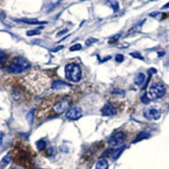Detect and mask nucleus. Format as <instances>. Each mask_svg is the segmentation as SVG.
I'll return each instance as SVG.
<instances>
[{
	"label": "nucleus",
	"mask_w": 169,
	"mask_h": 169,
	"mask_svg": "<svg viewBox=\"0 0 169 169\" xmlns=\"http://www.w3.org/2000/svg\"><path fill=\"white\" fill-rule=\"evenodd\" d=\"M16 22H22V23H26V24H33V25H37V24H46L47 22H41L37 20V19H14Z\"/></svg>",
	"instance_id": "9b49d317"
},
{
	"label": "nucleus",
	"mask_w": 169,
	"mask_h": 169,
	"mask_svg": "<svg viewBox=\"0 0 169 169\" xmlns=\"http://www.w3.org/2000/svg\"><path fill=\"white\" fill-rule=\"evenodd\" d=\"M41 31L38 29H35V30H30V31H27L26 34L28 35V37H31V35H37L40 34Z\"/></svg>",
	"instance_id": "393cba45"
},
{
	"label": "nucleus",
	"mask_w": 169,
	"mask_h": 169,
	"mask_svg": "<svg viewBox=\"0 0 169 169\" xmlns=\"http://www.w3.org/2000/svg\"><path fill=\"white\" fill-rule=\"evenodd\" d=\"M62 48H63V46H59V47H57V48H55V49H52V52H57Z\"/></svg>",
	"instance_id": "c756f323"
},
{
	"label": "nucleus",
	"mask_w": 169,
	"mask_h": 169,
	"mask_svg": "<svg viewBox=\"0 0 169 169\" xmlns=\"http://www.w3.org/2000/svg\"><path fill=\"white\" fill-rule=\"evenodd\" d=\"M130 55L134 58H138V59H140V60H143V56L139 53V52H132V53H130Z\"/></svg>",
	"instance_id": "4be33fe9"
},
{
	"label": "nucleus",
	"mask_w": 169,
	"mask_h": 169,
	"mask_svg": "<svg viewBox=\"0 0 169 169\" xmlns=\"http://www.w3.org/2000/svg\"><path fill=\"white\" fill-rule=\"evenodd\" d=\"M151 101V99L149 98L148 95H143L142 96H141V102H142L143 104H149V102Z\"/></svg>",
	"instance_id": "aec40b11"
},
{
	"label": "nucleus",
	"mask_w": 169,
	"mask_h": 169,
	"mask_svg": "<svg viewBox=\"0 0 169 169\" xmlns=\"http://www.w3.org/2000/svg\"><path fill=\"white\" fill-rule=\"evenodd\" d=\"M127 139L126 133L123 131H116L109 138V145L111 148H120L124 146V141Z\"/></svg>",
	"instance_id": "39448f33"
},
{
	"label": "nucleus",
	"mask_w": 169,
	"mask_h": 169,
	"mask_svg": "<svg viewBox=\"0 0 169 169\" xmlns=\"http://www.w3.org/2000/svg\"><path fill=\"white\" fill-rule=\"evenodd\" d=\"M32 115H33V110H32L31 112H29V114L27 115V120H29V124L32 123Z\"/></svg>",
	"instance_id": "cd10ccee"
},
{
	"label": "nucleus",
	"mask_w": 169,
	"mask_h": 169,
	"mask_svg": "<svg viewBox=\"0 0 169 169\" xmlns=\"http://www.w3.org/2000/svg\"><path fill=\"white\" fill-rule=\"evenodd\" d=\"M151 1H156V0H151Z\"/></svg>",
	"instance_id": "f704fd0d"
},
{
	"label": "nucleus",
	"mask_w": 169,
	"mask_h": 169,
	"mask_svg": "<svg viewBox=\"0 0 169 169\" xmlns=\"http://www.w3.org/2000/svg\"><path fill=\"white\" fill-rule=\"evenodd\" d=\"M124 59V55H121V54H117L115 56V61L116 62H123Z\"/></svg>",
	"instance_id": "a878e982"
},
{
	"label": "nucleus",
	"mask_w": 169,
	"mask_h": 169,
	"mask_svg": "<svg viewBox=\"0 0 169 169\" xmlns=\"http://www.w3.org/2000/svg\"><path fill=\"white\" fill-rule=\"evenodd\" d=\"M7 59H8V55L5 53L4 51L0 50V65H2V63H5L7 61Z\"/></svg>",
	"instance_id": "6ab92c4d"
},
{
	"label": "nucleus",
	"mask_w": 169,
	"mask_h": 169,
	"mask_svg": "<svg viewBox=\"0 0 169 169\" xmlns=\"http://www.w3.org/2000/svg\"><path fill=\"white\" fill-rule=\"evenodd\" d=\"M68 87H70V84L61 81V80H55L52 83V88L53 89H62V88H68Z\"/></svg>",
	"instance_id": "9d476101"
},
{
	"label": "nucleus",
	"mask_w": 169,
	"mask_h": 169,
	"mask_svg": "<svg viewBox=\"0 0 169 169\" xmlns=\"http://www.w3.org/2000/svg\"><path fill=\"white\" fill-rule=\"evenodd\" d=\"M2 137H3V134H2L1 132H0V141H1V139H2Z\"/></svg>",
	"instance_id": "72a5a7b5"
},
{
	"label": "nucleus",
	"mask_w": 169,
	"mask_h": 169,
	"mask_svg": "<svg viewBox=\"0 0 169 169\" xmlns=\"http://www.w3.org/2000/svg\"><path fill=\"white\" fill-rule=\"evenodd\" d=\"M101 112L104 116H113L117 113V109H116V107L114 106V105L106 104L102 107Z\"/></svg>",
	"instance_id": "6e6552de"
},
{
	"label": "nucleus",
	"mask_w": 169,
	"mask_h": 169,
	"mask_svg": "<svg viewBox=\"0 0 169 169\" xmlns=\"http://www.w3.org/2000/svg\"><path fill=\"white\" fill-rule=\"evenodd\" d=\"M149 136H151V134H149V133H147V132H145V131L140 132L139 134L137 135V137H136V139L134 140V142H138V141H140V140L146 139V138H148Z\"/></svg>",
	"instance_id": "dca6fc26"
},
{
	"label": "nucleus",
	"mask_w": 169,
	"mask_h": 169,
	"mask_svg": "<svg viewBox=\"0 0 169 169\" xmlns=\"http://www.w3.org/2000/svg\"><path fill=\"white\" fill-rule=\"evenodd\" d=\"M37 149L38 151H44V149H46L47 147V142L45 139H41L38 140L37 142Z\"/></svg>",
	"instance_id": "f3484780"
},
{
	"label": "nucleus",
	"mask_w": 169,
	"mask_h": 169,
	"mask_svg": "<svg viewBox=\"0 0 169 169\" xmlns=\"http://www.w3.org/2000/svg\"><path fill=\"white\" fill-rule=\"evenodd\" d=\"M164 54H165V52H164V51H160V52H158V56H159V57H162Z\"/></svg>",
	"instance_id": "7c9ffc66"
},
{
	"label": "nucleus",
	"mask_w": 169,
	"mask_h": 169,
	"mask_svg": "<svg viewBox=\"0 0 169 169\" xmlns=\"http://www.w3.org/2000/svg\"><path fill=\"white\" fill-rule=\"evenodd\" d=\"M106 3L112 8L114 13L118 12V10H120V4L116 0H106Z\"/></svg>",
	"instance_id": "4468645a"
},
{
	"label": "nucleus",
	"mask_w": 169,
	"mask_h": 169,
	"mask_svg": "<svg viewBox=\"0 0 169 169\" xmlns=\"http://www.w3.org/2000/svg\"><path fill=\"white\" fill-rule=\"evenodd\" d=\"M144 22H145V20H142V21L138 22L137 24H135L134 26H133L132 28L129 30V32H128V35H131V34H135V33H138V32H140V31H141V28H142V26H143V24H144Z\"/></svg>",
	"instance_id": "1a4fd4ad"
},
{
	"label": "nucleus",
	"mask_w": 169,
	"mask_h": 169,
	"mask_svg": "<svg viewBox=\"0 0 169 169\" xmlns=\"http://www.w3.org/2000/svg\"><path fill=\"white\" fill-rule=\"evenodd\" d=\"M108 167H109V164L106 159L99 160L96 164V169H108Z\"/></svg>",
	"instance_id": "ddd939ff"
},
{
	"label": "nucleus",
	"mask_w": 169,
	"mask_h": 169,
	"mask_svg": "<svg viewBox=\"0 0 169 169\" xmlns=\"http://www.w3.org/2000/svg\"><path fill=\"white\" fill-rule=\"evenodd\" d=\"M166 92V87L165 85L163 84L162 82L158 81V82H154L153 84L149 87V91H148V96H151V99L157 100V99H161L164 96Z\"/></svg>",
	"instance_id": "20e7f679"
},
{
	"label": "nucleus",
	"mask_w": 169,
	"mask_h": 169,
	"mask_svg": "<svg viewBox=\"0 0 169 169\" xmlns=\"http://www.w3.org/2000/svg\"><path fill=\"white\" fill-rule=\"evenodd\" d=\"M134 82H135V84L138 85V86L143 85L144 84V82H145V75L142 74V73H138L136 76H135Z\"/></svg>",
	"instance_id": "f8f14e48"
},
{
	"label": "nucleus",
	"mask_w": 169,
	"mask_h": 169,
	"mask_svg": "<svg viewBox=\"0 0 169 169\" xmlns=\"http://www.w3.org/2000/svg\"><path fill=\"white\" fill-rule=\"evenodd\" d=\"M69 31V30L68 29H63V30H61V31H59V32H58L57 33V37H60V35H62V34H65V33H66V32H68Z\"/></svg>",
	"instance_id": "c85d7f7f"
},
{
	"label": "nucleus",
	"mask_w": 169,
	"mask_h": 169,
	"mask_svg": "<svg viewBox=\"0 0 169 169\" xmlns=\"http://www.w3.org/2000/svg\"><path fill=\"white\" fill-rule=\"evenodd\" d=\"M65 78L72 82H79L82 78V69L77 63H69L65 65Z\"/></svg>",
	"instance_id": "f03ea898"
},
{
	"label": "nucleus",
	"mask_w": 169,
	"mask_h": 169,
	"mask_svg": "<svg viewBox=\"0 0 169 169\" xmlns=\"http://www.w3.org/2000/svg\"><path fill=\"white\" fill-rule=\"evenodd\" d=\"M81 49H82L81 44H75L74 46H72L71 48H70V51H72V52H74V51H79V50H81Z\"/></svg>",
	"instance_id": "412c9836"
},
{
	"label": "nucleus",
	"mask_w": 169,
	"mask_h": 169,
	"mask_svg": "<svg viewBox=\"0 0 169 169\" xmlns=\"http://www.w3.org/2000/svg\"><path fill=\"white\" fill-rule=\"evenodd\" d=\"M158 15H159V13H151L149 16H151V17H157Z\"/></svg>",
	"instance_id": "2f4dec72"
},
{
	"label": "nucleus",
	"mask_w": 169,
	"mask_h": 169,
	"mask_svg": "<svg viewBox=\"0 0 169 169\" xmlns=\"http://www.w3.org/2000/svg\"><path fill=\"white\" fill-rule=\"evenodd\" d=\"M168 7H169V2H168V3H167V4H165V5H164V6H163L162 8H163V10H165V8H168Z\"/></svg>",
	"instance_id": "473e14b6"
},
{
	"label": "nucleus",
	"mask_w": 169,
	"mask_h": 169,
	"mask_svg": "<svg viewBox=\"0 0 169 169\" xmlns=\"http://www.w3.org/2000/svg\"><path fill=\"white\" fill-rule=\"evenodd\" d=\"M81 116H82V110L79 107H71L65 113V117L69 120H77Z\"/></svg>",
	"instance_id": "423d86ee"
},
{
	"label": "nucleus",
	"mask_w": 169,
	"mask_h": 169,
	"mask_svg": "<svg viewBox=\"0 0 169 169\" xmlns=\"http://www.w3.org/2000/svg\"><path fill=\"white\" fill-rule=\"evenodd\" d=\"M120 37V34H116V35H114V37H112L111 38H110V43H112V41H116L118 40V38Z\"/></svg>",
	"instance_id": "bb28decb"
},
{
	"label": "nucleus",
	"mask_w": 169,
	"mask_h": 169,
	"mask_svg": "<svg viewBox=\"0 0 169 169\" xmlns=\"http://www.w3.org/2000/svg\"><path fill=\"white\" fill-rule=\"evenodd\" d=\"M112 93L113 95H117V96H124V90H120L118 89V88H114V89L112 90Z\"/></svg>",
	"instance_id": "5701e85b"
},
{
	"label": "nucleus",
	"mask_w": 169,
	"mask_h": 169,
	"mask_svg": "<svg viewBox=\"0 0 169 169\" xmlns=\"http://www.w3.org/2000/svg\"><path fill=\"white\" fill-rule=\"evenodd\" d=\"M72 105V98L71 96H56L52 110L56 114H61V113L68 111Z\"/></svg>",
	"instance_id": "7ed1b4c3"
},
{
	"label": "nucleus",
	"mask_w": 169,
	"mask_h": 169,
	"mask_svg": "<svg viewBox=\"0 0 169 169\" xmlns=\"http://www.w3.org/2000/svg\"><path fill=\"white\" fill-rule=\"evenodd\" d=\"M10 161H12V158H10V155H6V156H5V157L3 158V159H2L1 164H0V166H1V168H4L5 166H6Z\"/></svg>",
	"instance_id": "a211bd4d"
},
{
	"label": "nucleus",
	"mask_w": 169,
	"mask_h": 169,
	"mask_svg": "<svg viewBox=\"0 0 169 169\" xmlns=\"http://www.w3.org/2000/svg\"><path fill=\"white\" fill-rule=\"evenodd\" d=\"M98 41V40L95 37H89L88 40H86V41H85V44H86V46H91L93 43H96Z\"/></svg>",
	"instance_id": "b1692460"
},
{
	"label": "nucleus",
	"mask_w": 169,
	"mask_h": 169,
	"mask_svg": "<svg viewBox=\"0 0 169 169\" xmlns=\"http://www.w3.org/2000/svg\"><path fill=\"white\" fill-rule=\"evenodd\" d=\"M144 116L147 120H157L161 117V112L160 110L156 109V108H148L144 111Z\"/></svg>",
	"instance_id": "0eeeda50"
},
{
	"label": "nucleus",
	"mask_w": 169,
	"mask_h": 169,
	"mask_svg": "<svg viewBox=\"0 0 169 169\" xmlns=\"http://www.w3.org/2000/svg\"><path fill=\"white\" fill-rule=\"evenodd\" d=\"M126 148V146H121V147H120V148H116V149H113V151H112V156H111V158L113 160H116L117 159L118 157L120 156L121 155V153L124 151V149Z\"/></svg>",
	"instance_id": "2eb2a0df"
},
{
	"label": "nucleus",
	"mask_w": 169,
	"mask_h": 169,
	"mask_svg": "<svg viewBox=\"0 0 169 169\" xmlns=\"http://www.w3.org/2000/svg\"><path fill=\"white\" fill-rule=\"evenodd\" d=\"M30 68V63L27 59H25L24 57H16L13 60V62L7 66L5 70L8 73H14V74H19L22 72L28 70Z\"/></svg>",
	"instance_id": "f257e3e1"
}]
</instances>
